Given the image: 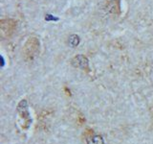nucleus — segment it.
Instances as JSON below:
<instances>
[{
    "mask_svg": "<svg viewBox=\"0 0 153 144\" xmlns=\"http://www.w3.org/2000/svg\"><path fill=\"white\" fill-rule=\"evenodd\" d=\"M71 64L74 67L80 69H88L89 68V61L83 55H76L71 61Z\"/></svg>",
    "mask_w": 153,
    "mask_h": 144,
    "instance_id": "1",
    "label": "nucleus"
},
{
    "mask_svg": "<svg viewBox=\"0 0 153 144\" xmlns=\"http://www.w3.org/2000/svg\"><path fill=\"white\" fill-rule=\"evenodd\" d=\"M86 141H87V144H104V139L99 134H95L93 136L88 137Z\"/></svg>",
    "mask_w": 153,
    "mask_h": 144,
    "instance_id": "2",
    "label": "nucleus"
},
{
    "mask_svg": "<svg viewBox=\"0 0 153 144\" xmlns=\"http://www.w3.org/2000/svg\"><path fill=\"white\" fill-rule=\"evenodd\" d=\"M79 41H80V38L79 36L76 35H71L69 37V40H68V42L69 44L72 46V47H76L79 44Z\"/></svg>",
    "mask_w": 153,
    "mask_h": 144,
    "instance_id": "3",
    "label": "nucleus"
},
{
    "mask_svg": "<svg viewBox=\"0 0 153 144\" xmlns=\"http://www.w3.org/2000/svg\"><path fill=\"white\" fill-rule=\"evenodd\" d=\"M45 19H46V20H57L59 18H56V17H55V16H52L51 14H47L46 17H45Z\"/></svg>",
    "mask_w": 153,
    "mask_h": 144,
    "instance_id": "4",
    "label": "nucleus"
}]
</instances>
